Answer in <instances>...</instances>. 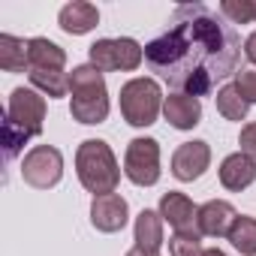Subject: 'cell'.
<instances>
[{"label": "cell", "mask_w": 256, "mask_h": 256, "mask_svg": "<svg viewBox=\"0 0 256 256\" xmlns=\"http://www.w3.org/2000/svg\"><path fill=\"white\" fill-rule=\"evenodd\" d=\"M217 175H220V184L229 193H241V190H247L256 181V157H250L244 151L226 154L220 169H217Z\"/></svg>", "instance_id": "4fadbf2b"}, {"label": "cell", "mask_w": 256, "mask_h": 256, "mask_svg": "<svg viewBox=\"0 0 256 256\" xmlns=\"http://www.w3.org/2000/svg\"><path fill=\"white\" fill-rule=\"evenodd\" d=\"M232 84H235V90H238L250 106L256 102V66L238 70V72H235V78H232Z\"/></svg>", "instance_id": "d4e9b609"}, {"label": "cell", "mask_w": 256, "mask_h": 256, "mask_svg": "<svg viewBox=\"0 0 256 256\" xmlns=\"http://www.w3.org/2000/svg\"><path fill=\"white\" fill-rule=\"evenodd\" d=\"M241 36L220 10L208 4H181L169 16V28L145 46V64L175 94L208 96L241 60Z\"/></svg>", "instance_id": "6da1fadb"}, {"label": "cell", "mask_w": 256, "mask_h": 256, "mask_svg": "<svg viewBox=\"0 0 256 256\" xmlns=\"http://www.w3.org/2000/svg\"><path fill=\"white\" fill-rule=\"evenodd\" d=\"M160 217L175 229V232H190V235H202L199 232V205H193V199L181 190H169L160 196L157 205Z\"/></svg>", "instance_id": "30bf717a"}, {"label": "cell", "mask_w": 256, "mask_h": 256, "mask_svg": "<svg viewBox=\"0 0 256 256\" xmlns=\"http://www.w3.org/2000/svg\"><path fill=\"white\" fill-rule=\"evenodd\" d=\"M238 145H241V151H244V154L256 157V120H250V124H244V126H241V133H238Z\"/></svg>", "instance_id": "484cf974"}, {"label": "cell", "mask_w": 256, "mask_h": 256, "mask_svg": "<svg viewBox=\"0 0 256 256\" xmlns=\"http://www.w3.org/2000/svg\"><path fill=\"white\" fill-rule=\"evenodd\" d=\"M6 118L16 120L30 139L40 136L46 126V96L36 88H16L6 102Z\"/></svg>", "instance_id": "ba28073f"}, {"label": "cell", "mask_w": 256, "mask_h": 256, "mask_svg": "<svg viewBox=\"0 0 256 256\" xmlns=\"http://www.w3.org/2000/svg\"><path fill=\"white\" fill-rule=\"evenodd\" d=\"M64 178V154L54 145H34L22 160V181L34 190H52Z\"/></svg>", "instance_id": "52a82bcc"}, {"label": "cell", "mask_w": 256, "mask_h": 256, "mask_svg": "<svg viewBox=\"0 0 256 256\" xmlns=\"http://www.w3.org/2000/svg\"><path fill=\"white\" fill-rule=\"evenodd\" d=\"M100 24V10L88 0H72V4H64L58 12V28L70 36H84Z\"/></svg>", "instance_id": "5bb4252c"}, {"label": "cell", "mask_w": 256, "mask_h": 256, "mask_svg": "<svg viewBox=\"0 0 256 256\" xmlns=\"http://www.w3.org/2000/svg\"><path fill=\"white\" fill-rule=\"evenodd\" d=\"M76 175L78 184L94 196H108L120 184V163L108 142L102 139H84L76 148Z\"/></svg>", "instance_id": "3957f363"}, {"label": "cell", "mask_w": 256, "mask_h": 256, "mask_svg": "<svg viewBox=\"0 0 256 256\" xmlns=\"http://www.w3.org/2000/svg\"><path fill=\"white\" fill-rule=\"evenodd\" d=\"M124 178L136 187H154L160 181V142L136 136L124 151Z\"/></svg>", "instance_id": "8992f818"}, {"label": "cell", "mask_w": 256, "mask_h": 256, "mask_svg": "<svg viewBox=\"0 0 256 256\" xmlns=\"http://www.w3.org/2000/svg\"><path fill=\"white\" fill-rule=\"evenodd\" d=\"M205 256H229V253H226V250H220V247H208V250H205Z\"/></svg>", "instance_id": "f1b7e54d"}, {"label": "cell", "mask_w": 256, "mask_h": 256, "mask_svg": "<svg viewBox=\"0 0 256 256\" xmlns=\"http://www.w3.org/2000/svg\"><path fill=\"white\" fill-rule=\"evenodd\" d=\"M163 217H160V211H154V208H142L139 214H136V226H133V241H136V247H142V250H151V253H160V247L166 244V238H163Z\"/></svg>", "instance_id": "2e32d148"}, {"label": "cell", "mask_w": 256, "mask_h": 256, "mask_svg": "<svg viewBox=\"0 0 256 256\" xmlns=\"http://www.w3.org/2000/svg\"><path fill=\"white\" fill-rule=\"evenodd\" d=\"M108 108H112V102H108L106 76L90 64L72 66V72H70V114H72V120H78L84 126H96V124H106Z\"/></svg>", "instance_id": "7a4b0ae2"}, {"label": "cell", "mask_w": 256, "mask_h": 256, "mask_svg": "<svg viewBox=\"0 0 256 256\" xmlns=\"http://www.w3.org/2000/svg\"><path fill=\"white\" fill-rule=\"evenodd\" d=\"M169 256H205V247H202V235L175 232V235L169 238Z\"/></svg>", "instance_id": "cb8c5ba5"}, {"label": "cell", "mask_w": 256, "mask_h": 256, "mask_svg": "<svg viewBox=\"0 0 256 256\" xmlns=\"http://www.w3.org/2000/svg\"><path fill=\"white\" fill-rule=\"evenodd\" d=\"M217 10L229 24H256V0H220Z\"/></svg>", "instance_id": "7402d4cb"}, {"label": "cell", "mask_w": 256, "mask_h": 256, "mask_svg": "<svg viewBox=\"0 0 256 256\" xmlns=\"http://www.w3.org/2000/svg\"><path fill=\"white\" fill-rule=\"evenodd\" d=\"M90 66L100 72H133L145 60V48L133 36H106L88 48Z\"/></svg>", "instance_id": "5b68a950"}, {"label": "cell", "mask_w": 256, "mask_h": 256, "mask_svg": "<svg viewBox=\"0 0 256 256\" xmlns=\"http://www.w3.org/2000/svg\"><path fill=\"white\" fill-rule=\"evenodd\" d=\"M229 244L241 256H256V217L238 214V220L229 229Z\"/></svg>", "instance_id": "ffe728a7"}, {"label": "cell", "mask_w": 256, "mask_h": 256, "mask_svg": "<svg viewBox=\"0 0 256 256\" xmlns=\"http://www.w3.org/2000/svg\"><path fill=\"white\" fill-rule=\"evenodd\" d=\"M28 78H30V88H36L48 100L70 96V72L66 70H30Z\"/></svg>", "instance_id": "ac0fdd59"}, {"label": "cell", "mask_w": 256, "mask_h": 256, "mask_svg": "<svg viewBox=\"0 0 256 256\" xmlns=\"http://www.w3.org/2000/svg\"><path fill=\"white\" fill-rule=\"evenodd\" d=\"M28 60H30V70H66V52L48 36L28 40Z\"/></svg>", "instance_id": "e0dca14e"}, {"label": "cell", "mask_w": 256, "mask_h": 256, "mask_svg": "<svg viewBox=\"0 0 256 256\" xmlns=\"http://www.w3.org/2000/svg\"><path fill=\"white\" fill-rule=\"evenodd\" d=\"M130 220V202L118 193H108V196H94L90 202V226L96 232H106V235H114L126 226Z\"/></svg>", "instance_id": "8fae6325"}, {"label": "cell", "mask_w": 256, "mask_h": 256, "mask_svg": "<svg viewBox=\"0 0 256 256\" xmlns=\"http://www.w3.org/2000/svg\"><path fill=\"white\" fill-rule=\"evenodd\" d=\"M211 166V145L202 142V139H193V142H181L172 154V175L184 184L190 181H199Z\"/></svg>", "instance_id": "9c48e42d"}, {"label": "cell", "mask_w": 256, "mask_h": 256, "mask_svg": "<svg viewBox=\"0 0 256 256\" xmlns=\"http://www.w3.org/2000/svg\"><path fill=\"white\" fill-rule=\"evenodd\" d=\"M0 66L6 72H28V40H18L12 34H0Z\"/></svg>", "instance_id": "d6986e66"}, {"label": "cell", "mask_w": 256, "mask_h": 256, "mask_svg": "<svg viewBox=\"0 0 256 256\" xmlns=\"http://www.w3.org/2000/svg\"><path fill=\"white\" fill-rule=\"evenodd\" d=\"M163 102H166L163 88L151 76H139V78H130V82L120 84L118 106H120V118L130 126L157 124V118L163 114Z\"/></svg>", "instance_id": "277c9868"}, {"label": "cell", "mask_w": 256, "mask_h": 256, "mask_svg": "<svg viewBox=\"0 0 256 256\" xmlns=\"http://www.w3.org/2000/svg\"><path fill=\"white\" fill-rule=\"evenodd\" d=\"M124 256H160V253H151V250H142V247H130Z\"/></svg>", "instance_id": "83f0119b"}, {"label": "cell", "mask_w": 256, "mask_h": 256, "mask_svg": "<svg viewBox=\"0 0 256 256\" xmlns=\"http://www.w3.org/2000/svg\"><path fill=\"white\" fill-rule=\"evenodd\" d=\"M163 118L169 120V126L175 130H193L202 120V102L199 96H190V94H169L166 102H163Z\"/></svg>", "instance_id": "9a60e30c"}, {"label": "cell", "mask_w": 256, "mask_h": 256, "mask_svg": "<svg viewBox=\"0 0 256 256\" xmlns=\"http://www.w3.org/2000/svg\"><path fill=\"white\" fill-rule=\"evenodd\" d=\"M244 58H247L250 64H256V30L244 40Z\"/></svg>", "instance_id": "4316f807"}, {"label": "cell", "mask_w": 256, "mask_h": 256, "mask_svg": "<svg viewBox=\"0 0 256 256\" xmlns=\"http://www.w3.org/2000/svg\"><path fill=\"white\" fill-rule=\"evenodd\" d=\"M214 102H217V112H220L226 120H238V124L247 118V108H250V102L235 90V84H223V88H217Z\"/></svg>", "instance_id": "44dd1931"}, {"label": "cell", "mask_w": 256, "mask_h": 256, "mask_svg": "<svg viewBox=\"0 0 256 256\" xmlns=\"http://www.w3.org/2000/svg\"><path fill=\"white\" fill-rule=\"evenodd\" d=\"M238 220V211L226 199H208L199 205V232L202 238H229L232 223Z\"/></svg>", "instance_id": "7c38bea8"}, {"label": "cell", "mask_w": 256, "mask_h": 256, "mask_svg": "<svg viewBox=\"0 0 256 256\" xmlns=\"http://www.w3.org/2000/svg\"><path fill=\"white\" fill-rule=\"evenodd\" d=\"M0 136H4V154H6V160H16L22 151H24V145H28V133L22 130V126L16 124V120H10L6 114H4V126H0Z\"/></svg>", "instance_id": "603a6c76"}]
</instances>
